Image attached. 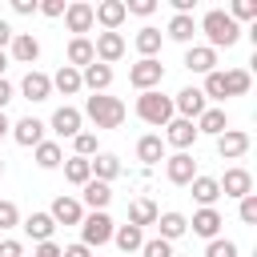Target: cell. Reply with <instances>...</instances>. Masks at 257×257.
Segmentation results:
<instances>
[{
    "label": "cell",
    "mask_w": 257,
    "mask_h": 257,
    "mask_svg": "<svg viewBox=\"0 0 257 257\" xmlns=\"http://www.w3.org/2000/svg\"><path fill=\"white\" fill-rule=\"evenodd\" d=\"M80 120H84V116H80V108L60 104V108L52 112V120H48V124H52V133H56V137H68V141H72V137L80 133Z\"/></svg>",
    "instance_id": "obj_12"
},
{
    "label": "cell",
    "mask_w": 257,
    "mask_h": 257,
    "mask_svg": "<svg viewBox=\"0 0 257 257\" xmlns=\"http://www.w3.org/2000/svg\"><path fill=\"white\" fill-rule=\"evenodd\" d=\"M4 68H8V52H0V76H4Z\"/></svg>",
    "instance_id": "obj_53"
},
{
    "label": "cell",
    "mask_w": 257,
    "mask_h": 257,
    "mask_svg": "<svg viewBox=\"0 0 257 257\" xmlns=\"http://www.w3.org/2000/svg\"><path fill=\"white\" fill-rule=\"evenodd\" d=\"M12 92H16V88H12V84H8L4 76H0V112H4V104L12 100Z\"/></svg>",
    "instance_id": "obj_51"
},
{
    "label": "cell",
    "mask_w": 257,
    "mask_h": 257,
    "mask_svg": "<svg viewBox=\"0 0 257 257\" xmlns=\"http://www.w3.org/2000/svg\"><path fill=\"white\" fill-rule=\"evenodd\" d=\"M12 141H16L20 149H36V145L44 141V120H36V116H20V120L12 124Z\"/></svg>",
    "instance_id": "obj_10"
},
{
    "label": "cell",
    "mask_w": 257,
    "mask_h": 257,
    "mask_svg": "<svg viewBox=\"0 0 257 257\" xmlns=\"http://www.w3.org/2000/svg\"><path fill=\"white\" fill-rule=\"evenodd\" d=\"M217 185H221L225 197H237V201L253 193V177H249V169H241V165H237V169H225V177H221Z\"/></svg>",
    "instance_id": "obj_11"
},
{
    "label": "cell",
    "mask_w": 257,
    "mask_h": 257,
    "mask_svg": "<svg viewBox=\"0 0 257 257\" xmlns=\"http://www.w3.org/2000/svg\"><path fill=\"white\" fill-rule=\"evenodd\" d=\"M161 80H165V64H161V60H137V64L128 68V84L141 88V92L157 88Z\"/></svg>",
    "instance_id": "obj_5"
},
{
    "label": "cell",
    "mask_w": 257,
    "mask_h": 257,
    "mask_svg": "<svg viewBox=\"0 0 257 257\" xmlns=\"http://www.w3.org/2000/svg\"><path fill=\"white\" fill-rule=\"evenodd\" d=\"M92 56H96L100 64H108V68H112V60H120V56H124V36H120V32H96Z\"/></svg>",
    "instance_id": "obj_8"
},
{
    "label": "cell",
    "mask_w": 257,
    "mask_h": 257,
    "mask_svg": "<svg viewBox=\"0 0 257 257\" xmlns=\"http://www.w3.org/2000/svg\"><path fill=\"white\" fill-rule=\"evenodd\" d=\"M88 165H92V181H104V185H108V181L120 177V157H116V153H96Z\"/></svg>",
    "instance_id": "obj_25"
},
{
    "label": "cell",
    "mask_w": 257,
    "mask_h": 257,
    "mask_svg": "<svg viewBox=\"0 0 257 257\" xmlns=\"http://www.w3.org/2000/svg\"><path fill=\"white\" fill-rule=\"evenodd\" d=\"M64 24H68V32L84 36V32L92 28V4H84V0H72V4L64 8Z\"/></svg>",
    "instance_id": "obj_16"
},
{
    "label": "cell",
    "mask_w": 257,
    "mask_h": 257,
    "mask_svg": "<svg viewBox=\"0 0 257 257\" xmlns=\"http://www.w3.org/2000/svg\"><path fill=\"white\" fill-rule=\"evenodd\" d=\"M112 241H116L120 253H133V249L145 245V229H137V225H116V229H112Z\"/></svg>",
    "instance_id": "obj_34"
},
{
    "label": "cell",
    "mask_w": 257,
    "mask_h": 257,
    "mask_svg": "<svg viewBox=\"0 0 257 257\" xmlns=\"http://www.w3.org/2000/svg\"><path fill=\"white\" fill-rule=\"evenodd\" d=\"M205 100H225V76H221V68H213L209 76H205Z\"/></svg>",
    "instance_id": "obj_39"
},
{
    "label": "cell",
    "mask_w": 257,
    "mask_h": 257,
    "mask_svg": "<svg viewBox=\"0 0 257 257\" xmlns=\"http://www.w3.org/2000/svg\"><path fill=\"white\" fill-rule=\"evenodd\" d=\"M205 108H209V100H205L201 88H181L173 96V112H181V120H197Z\"/></svg>",
    "instance_id": "obj_6"
},
{
    "label": "cell",
    "mask_w": 257,
    "mask_h": 257,
    "mask_svg": "<svg viewBox=\"0 0 257 257\" xmlns=\"http://www.w3.org/2000/svg\"><path fill=\"white\" fill-rule=\"evenodd\" d=\"M0 173H4V161H0Z\"/></svg>",
    "instance_id": "obj_54"
},
{
    "label": "cell",
    "mask_w": 257,
    "mask_h": 257,
    "mask_svg": "<svg viewBox=\"0 0 257 257\" xmlns=\"http://www.w3.org/2000/svg\"><path fill=\"white\" fill-rule=\"evenodd\" d=\"M165 145H173L177 153H185L189 145H197V124H193V120H181V116H173V120L165 124Z\"/></svg>",
    "instance_id": "obj_9"
},
{
    "label": "cell",
    "mask_w": 257,
    "mask_h": 257,
    "mask_svg": "<svg viewBox=\"0 0 257 257\" xmlns=\"http://www.w3.org/2000/svg\"><path fill=\"white\" fill-rule=\"evenodd\" d=\"M64 8H68L64 0H44V4H36V12H44L48 20H56V16H64Z\"/></svg>",
    "instance_id": "obj_46"
},
{
    "label": "cell",
    "mask_w": 257,
    "mask_h": 257,
    "mask_svg": "<svg viewBox=\"0 0 257 257\" xmlns=\"http://www.w3.org/2000/svg\"><path fill=\"white\" fill-rule=\"evenodd\" d=\"M60 257H92V249L76 241V245H64V249H60Z\"/></svg>",
    "instance_id": "obj_48"
},
{
    "label": "cell",
    "mask_w": 257,
    "mask_h": 257,
    "mask_svg": "<svg viewBox=\"0 0 257 257\" xmlns=\"http://www.w3.org/2000/svg\"><path fill=\"white\" fill-rule=\"evenodd\" d=\"M189 189H193V201H197L201 209H213V201L221 197V185H217V177H201V173H197V177L189 181Z\"/></svg>",
    "instance_id": "obj_21"
},
{
    "label": "cell",
    "mask_w": 257,
    "mask_h": 257,
    "mask_svg": "<svg viewBox=\"0 0 257 257\" xmlns=\"http://www.w3.org/2000/svg\"><path fill=\"white\" fill-rule=\"evenodd\" d=\"M112 217L108 213H84V221H80V245H88V249H100V245H108L112 241Z\"/></svg>",
    "instance_id": "obj_4"
},
{
    "label": "cell",
    "mask_w": 257,
    "mask_h": 257,
    "mask_svg": "<svg viewBox=\"0 0 257 257\" xmlns=\"http://www.w3.org/2000/svg\"><path fill=\"white\" fill-rule=\"evenodd\" d=\"M157 225H161V241H169V245L189 233V217H185V213H161Z\"/></svg>",
    "instance_id": "obj_27"
},
{
    "label": "cell",
    "mask_w": 257,
    "mask_h": 257,
    "mask_svg": "<svg viewBox=\"0 0 257 257\" xmlns=\"http://www.w3.org/2000/svg\"><path fill=\"white\" fill-rule=\"evenodd\" d=\"M157 217H161V209H157L149 197H137V201L128 205V225H137V229H145V225H157Z\"/></svg>",
    "instance_id": "obj_26"
},
{
    "label": "cell",
    "mask_w": 257,
    "mask_h": 257,
    "mask_svg": "<svg viewBox=\"0 0 257 257\" xmlns=\"http://www.w3.org/2000/svg\"><path fill=\"white\" fill-rule=\"evenodd\" d=\"M201 32L209 36V48L217 52V48H233L237 40H241V24L229 16V12H221V8H209L205 16H201Z\"/></svg>",
    "instance_id": "obj_1"
},
{
    "label": "cell",
    "mask_w": 257,
    "mask_h": 257,
    "mask_svg": "<svg viewBox=\"0 0 257 257\" xmlns=\"http://www.w3.org/2000/svg\"><path fill=\"white\" fill-rule=\"evenodd\" d=\"M124 0H100L96 8H92V24H100L104 32H116L120 24H124Z\"/></svg>",
    "instance_id": "obj_7"
},
{
    "label": "cell",
    "mask_w": 257,
    "mask_h": 257,
    "mask_svg": "<svg viewBox=\"0 0 257 257\" xmlns=\"http://www.w3.org/2000/svg\"><path fill=\"white\" fill-rule=\"evenodd\" d=\"M165 32H169V40H177V44H189V40H193V32H197V20H193V16H173Z\"/></svg>",
    "instance_id": "obj_36"
},
{
    "label": "cell",
    "mask_w": 257,
    "mask_h": 257,
    "mask_svg": "<svg viewBox=\"0 0 257 257\" xmlns=\"http://www.w3.org/2000/svg\"><path fill=\"white\" fill-rule=\"evenodd\" d=\"M52 88L56 92H64V96H76L84 84H80V68H68V64H60L56 68V76H52Z\"/></svg>",
    "instance_id": "obj_30"
},
{
    "label": "cell",
    "mask_w": 257,
    "mask_h": 257,
    "mask_svg": "<svg viewBox=\"0 0 257 257\" xmlns=\"http://www.w3.org/2000/svg\"><path fill=\"white\" fill-rule=\"evenodd\" d=\"M12 12L16 16H32L36 12V0H12Z\"/></svg>",
    "instance_id": "obj_49"
},
{
    "label": "cell",
    "mask_w": 257,
    "mask_h": 257,
    "mask_svg": "<svg viewBox=\"0 0 257 257\" xmlns=\"http://www.w3.org/2000/svg\"><path fill=\"white\" fill-rule=\"evenodd\" d=\"M32 157H36L40 169H60V165H64V149H60L56 141H40V145L32 149Z\"/></svg>",
    "instance_id": "obj_32"
},
{
    "label": "cell",
    "mask_w": 257,
    "mask_h": 257,
    "mask_svg": "<svg viewBox=\"0 0 257 257\" xmlns=\"http://www.w3.org/2000/svg\"><path fill=\"white\" fill-rule=\"evenodd\" d=\"M0 257H24V245L20 241H0Z\"/></svg>",
    "instance_id": "obj_47"
},
{
    "label": "cell",
    "mask_w": 257,
    "mask_h": 257,
    "mask_svg": "<svg viewBox=\"0 0 257 257\" xmlns=\"http://www.w3.org/2000/svg\"><path fill=\"white\" fill-rule=\"evenodd\" d=\"M137 116H141L145 124H153V128H165V124L173 120V96H165L161 88L141 92V96H137Z\"/></svg>",
    "instance_id": "obj_3"
},
{
    "label": "cell",
    "mask_w": 257,
    "mask_h": 257,
    "mask_svg": "<svg viewBox=\"0 0 257 257\" xmlns=\"http://www.w3.org/2000/svg\"><path fill=\"white\" fill-rule=\"evenodd\" d=\"M137 157H141L145 165H157V161H165V141H161L157 133H145V137L137 141Z\"/></svg>",
    "instance_id": "obj_31"
},
{
    "label": "cell",
    "mask_w": 257,
    "mask_h": 257,
    "mask_svg": "<svg viewBox=\"0 0 257 257\" xmlns=\"http://www.w3.org/2000/svg\"><path fill=\"white\" fill-rule=\"evenodd\" d=\"M80 116H88L96 128H120L124 124V100L120 96H108V92H92L84 100V112Z\"/></svg>",
    "instance_id": "obj_2"
},
{
    "label": "cell",
    "mask_w": 257,
    "mask_h": 257,
    "mask_svg": "<svg viewBox=\"0 0 257 257\" xmlns=\"http://www.w3.org/2000/svg\"><path fill=\"white\" fill-rule=\"evenodd\" d=\"M124 12H133V16H153V12H157V0H124Z\"/></svg>",
    "instance_id": "obj_45"
},
{
    "label": "cell",
    "mask_w": 257,
    "mask_h": 257,
    "mask_svg": "<svg viewBox=\"0 0 257 257\" xmlns=\"http://www.w3.org/2000/svg\"><path fill=\"white\" fill-rule=\"evenodd\" d=\"M12 36H16V32H12V24H8V20H0V52L12 44Z\"/></svg>",
    "instance_id": "obj_50"
},
{
    "label": "cell",
    "mask_w": 257,
    "mask_h": 257,
    "mask_svg": "<svg viewBox=\"0 0 257 257\" xmlns=\"http://www.w3.org/2000/svg\"><path fill=\"white\" fill-rule=\"evenodd\" d=\"M64 181H68V185H80V189H84V185L92 181V165H88L84 157H68V161H64Z\"/></svg>",
    "instance_id": "obj_35"
},
{
    "label": "cell",
    "mask_w": 257,
    "mask_h": 257,
    "mask_svg": "<svg viewBox=\"0 0 257 257\" xmlns=\"http://www.w3.org/2000/svg\"><path fill=\"white\" fill-rule=\"evenodd\" d=\"M185 68H189V72H201V76H209V72L217 68V52H213L209 44H193V48L185 52Z\"/></svg>",
    "instance_id": "obj_17"
},
{
    "label": "cell",
    "mask_w": 257,
    "mask_h": 257,
    "mask_svg": "<svg viewBox=\"0 0 257 257\" xmlns=\"http://www.w3.org/2000/svg\"><path fill=\"white\" fill-rule=\"evenodd\" d=\"M137 52H141V60H157V52H161V28L145 24L137 32Z\"/></svg>",
    "instance_id": "obj_29"
},
{
    "label": "cell",
    "mask_w": 257,
    "mask_h": 257,
    "mask_svg": "<svg viewBox=\"0 0 257 257\" xmlns=\"http://www.w3.org/2000/svg\"><path fill=\"white\" fill-rule=\"evenodd\" d=\"M221 76H225V96H245L249 84H253L245 68H229V72H221Z\"/></svg>",
    "instance_id": "obj_37"
},
{
    "label": "cell",
    "mask_w": 257,
    "mask_h": 257,
    "mask_svg": "<svg viewBox=\"0 0 257 257\" xmlns=\"http://www.w3.org/2000/svg\"><path fill=\"white\" fill-rule=\"evenodd\" d=\"M20 229L40 245V241H52V229H56V221L48 217V213H28L24 221H20Z\"/></svg>",
    "instance_id": "obj_22"
},
{
    "label": "cell",
    "mask_w": 257,
    "mask_h": 257,
    "mask_svg": "<svg viewBox=\"0 0 257 257\" xmlns=\"http://www.w3.org/2000/svg\"><path fill=\"white\" fill-rule=\"evenodd\" d=\"M217 153H221L225 161L245 157V153H249V133H241V128H225V133L217 137Z\"/></svg>",
    "instance_id": "obj_13"
},
{
    "label": "cell",
    "mask_w": 257,
    "mask_h": 257,
    "mask_svg": "<svg viewBox=\"0 0 257 257\" xmlns=\"http://www.w3.org/2000/svg\"><path fill=\"white\" fill-rule=\"evenodd\" d=\"M8 48H12V60H16V64H32V60L40 56V40H36L32 32H16Z\"/></svg>",
    "instance_id": "obj_20"
},
{
    "label": "cell",
    "mask_w": 257,
    "mask_h": 257,
    "mask_svg": "<svg viewBox=\"0 0 257 257\" xmlns=\"http://www.w3.org/2000/svg\"><path fill=\"white\" fill-rule=\"evenodd\" d=\"M20 92H24L28 100H48V96H52V76H44V72L28 68V72H24V80H20Z\"/></svg>",
    "instance_id": "obj_18"
},
{
    "label": "cell",
    "mask_w": 257,
    "mask_h": 257,
    "mask_svg": "<svg viewBox=\"0 0 257 257\" xmlns=\"http://www.w3.org/2000/svg\"><path fill=\"white\" fill-rule=\"evenodd\" d=\"M96 56H92V40L88 36H72L68 40V68H88Z\"/></svg>",
    "instance_id": "obj_28"
},
{
    "label": "cell",
    "mask_w": 257,
    "mask_h": 257,
    "mask_svg": "<svg viewBox=\"0 0 257 257\" xmlns=\"http://www.w3.org/2000/svg\"><path fill=\"white\" fill-rule=\"evenodd\" d=\"M221 225H225V221H221V213H217V209H197V213H193V221H189V229H193L197 237H205V241H213V237L221 233Z\"/></svg>",
    "instance_id": "obj_19"
},
{
    "label": "cell",
    "mask_w": 257,
    "mask_h": 257,
    "mask_svg": "<svg viewBox=\"0 0 257 257\" xmlns=\"http://www.w3.org/2000/svg\"><path fill=\"white\" fill-rule=\"evenodd\" d=\"M72 149H76V157H84V161H92V157L100 153V145H96V133H84V128H80V133L72 137Z\"/></svg>",
    "instance_id": "obj_38"
},
{
    "label": "cell",
    "mask_w": 257,
    "mask_h": 257,
    "mask_svg": "<svg viewBox=\"0 0 257 257\" xmlns=\"http://www.w3.org/2000/svg\"><path fill=\"white\" fill-rule=\"evenodd\" d=\"M205 257H237V245L225 241V237H213V241L205 245Z\"/></svg>",
    "instance_id": "obj_40"
},
{
    "label": "cell",
    "mask_w": 257,
    "mask_h": 257,
    "mask_svg": "<svg viewBox=\"0 0 257 257\" xmlns=\"http://www.w3.org/2000/svg\"><path fill=\"white\" fill-rule=\"evenodd\" d=\"M237 213H241V221H245V225H257V193L241 197V209H237Z\"/></svg>",
    "instance_id": "obj_44"
},
{
    "label": "cell",
    "mask_w": 257,
    "mask_h": 257,
    "mask_svg": "<svg viewBox=\"0 0 257 257\" xmlns=\"http://www.w3.org/2000/svg\"><path fill=\"white\" fill-rule=\"evenodd\" d=\"M229 16L233 20H257V0H233Z\"/></svg>",
    "instance_id": "obj_41"
},
{
    "label": "cell",
    "mask_w": 257,
    "mask_h": 257,
    "mask_svg": "<svg viewBox=\"0 0 257 257\" xmlns=\"http://www.w3.org/2000/svg\"><path fill=\"white\" fill-rule=\"evenodd\" d=\"M108 201H112V189H108L104 181H88V185H84V205H88L92 213H104Z\"/></svg>",
    "instance_id": "obj_33"
},
{
    "label": "cell",
    "mask_w": 257,
    "mask_h": 257,
    "mask_svg": "<svg viewBox=\"0 0 257 257\" xmlns=\"http://www.w3.org/2000/svg\"><path fill=\"white\" fill-rule=\"evenodd\" d=\"M8 128H12V124H8V116L0 112V141H4V133H8Z\"/></svg>",
    "instance_id": "obj_52"
},
{
    "label": "cell",
    "mask_w": 257,
    "mask_h": 257,
    "mask_svg": "<svg viewBox=\"0 0 257 257\" xmlns=\"http://www.w3.org/2000/svg\"><path fill=\"white\" fill-rule=\"evenodd\" d=\"M80 84H84V88H92V92H104V88L112 84V68H108V64H100V60H92L88 68H80Z\"/></svg>",
    "instance_id": "obj_23"
},
{
    "label": "cell",
    "mask_w": 257,
    "mask_h": 257,
    "mask_svg": "<svg viewBox=\"0 0 257 257\" xmlns=\"http://www.w3.org/2000/svg\"><path fill=\"white\" fill-rule=\"evenodd\" d=\"M141 253H145V257H177V253H173V245H169V241H161V237L145 241V245H141Z\"/></svg>",
    "instance_id": "obj_42"
},
{
    "label": "cell",
    "mask_w": 257,
    "mask_h": 257,
    "mask_svg": "<svg viewBox=\"0 0 257 257\" xmlns=\"http://www.w3.org/2000/svg\"><path fill=\"white\" fill-rule=\"evenodd\" d=\"M193 124H197V137H201V133H209V137H221V133L229 128V112H225V108H205V112H201Z\"/></svg>",
    "instance_id": "obj_24"
},
{
    "label": "cell",
    "mask_w": 257,
    "mask_h": 257,
    "mask_svg": "<svg viewBox=\"0 0 257 257\" xmlns=\"http://www.w3.org/2000/svg\"><path fill=\"white\" fill-rule=\"evenodd\" d=\"M165 177H169L173 185H189V181L197 177V161H193L189 153H173V157L165 161Z\"/></svg>",
    "instance_id": "obj_14"
},
{
    "label": "cell",
    "mask_w": 257,
    "mask_h": 257,
    "mask_svg": "<svg viewBox=\"0 0 257 257\" xmlns=\"http://www.w3.org/2000/svg\"><path fill=\"white\" fill-rule=\"evenodd\" d=\"M20 225V209L12 201H0V229H16Z\"/></svg>",
    "instance_id": "obj_43"
},
{
    "label": "cell",
    "mask_w": 257,
    "mask_h": 257,
    "mask_svg": "<svg viewBox=\"0 0 257 257\" xmlns=\"http://www.w3.org/2000/svg\"><path fill=\"white\" fill-rule=\"evenodd\" d=\"M48 217H52L56 225H80V221H84V205H80L76 197H56L52 209H48Z\"/></svg>",
    "instance_id": "obj_15"
}]
</instances>
